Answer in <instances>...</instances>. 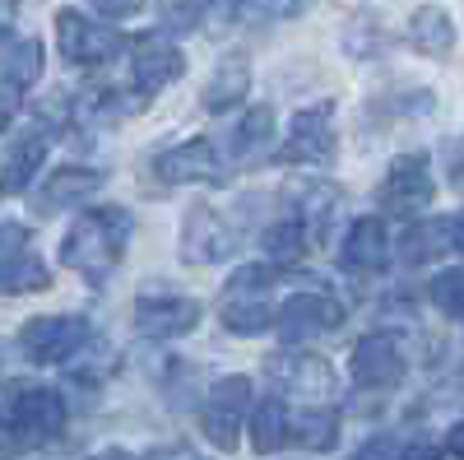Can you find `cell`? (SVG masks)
I'll return each mask as SVG.
<instances>
[{
    "label": "cell",
    "mask_w": 464,
    "mask_h": 460,
    "mask_svg": "<svg viewBox=\"0 0 464 460\" xmlns=\"http://www.w3.org/2000/svg\"><path fill=\"white\" fill-rule=\"evenodd\" d=\"M446 451H450L455 460H464V424H455V428L446 433Z\"/></svg>",
    "instance_id": "obj_39"
},
{
    "label": "cell",
    "mask_w": 464,
    "mask_h": 460,
    "mask_svg": "<svg viewBox=\"0 0 464 460\" xmlns=\"http://www.w3.org/2000/svg\"><path fill=\"white\" fill-rule=\"evenodd\" d=\"M24 89L19 80H10V74H0V131H10L14 117H19V107H24Z\"/></svg>",
    "instance_id": "obj_33"
},
{
    "label": "cell",
    "mask_w": 464,
    "mask_h": 460,
    "mask_svg": "<svg viewBox=\"0 0 464 460\" xmlns=\"http://www.w3.org/2000/svg\"><path fill=\"white\" fill-rule=\"evenodd\" d=\"M28 251V228L14 219H0V256H19Z\"/></svg>",
    "instance_id": "obj_34"
},
{
    "label": "cell",
    "mask_w": 464,
    "mask_h": 460,
    "mask_svg": "<svg viewBox=\"0 0 464 460\" xmlns=\"http://www.w3.org/2000/svg\"><path fill=\"white\" fill-rule=\"evenodd\" d=\"M404 349L391 330H372L353 344L348 354V377H353L358 391H395L404 381Z\"/></svg>",
    "instance_id": "obj_8"
},
{
    "label": "cell",
    "mask_w": 464,
    "mask_h": 460,
    "mask_svg": "<svg viewBox=\"0 0 464 460\" xmlns=\"http://www.w3.org/2000/svg\"><path fill=\"white\" fill-rule=\"evenodd\" d=\"M144 460H200V455L190 451V446H181V442H172V446H153Z\"/></svg>",
    "instance_id": "obj_37"
},
{
    "label": "cell",
    "mask_w": 464,
    "mask_h": 460,
    "mask_svg": "<svg viewBox=\"0 0 464 460\" xmlns=\"http://www.w3.org/2000/svg\"><path fill=\"white\" fill-rule=\"evenodd\" d=\"M404 460H441V451H437V446H428V442H418V446H409V451H404Z\"/></svg>",
    "instance_id": "obj_40"
},
{
    "label": "cell",
    "mask_w": 464,
    "mask_h": 460,
    "mask_svg": "<svg viewBox=\"0 0 464 460\" xmlns=\"http://www.w3.org/2000/svg\"><path fill=\"white\" fill-rule=\"evenodd\" d=\"M181 70H186V56H181V47L172 43L163 28L130 37V89H140L144 98H153V93H163L168 84H177Z\"/></svg>",
    "instance_id": "obj_9"
},
{
    "label": "cell",
    "mask_w": 464,
    "mask_h": 460,
    "mask_svg": "<svg viewBox=\"0 0 464 460\" xmlns=\"http://www.w3.org/2000/svg\"><path fill=\"white\" fill-rule=\"evenodd\" d=\"M56 47L70 65H80V70H102L111 65L116 56L126 52V37L116 33L111 24L102 19H89L80 10H61L56 15Z\"/></svg>",
    "instance_id": "obj_4"
},
{
    "label": "cell",
    "mask_w": 464,
    "mask_h": 460,
    "mask_svg": "<svg viewBox=\"0 0 464 460\" xmlns=\"http://www.w3.org/2000/svg\"><path fill=\"white\" fill-rule=\"evenodd\" d=\"M334 437H339V414H334V409H321V405H316V409L293 414V442L312 446V451H330Z\"/></svg>",
    "instance_id": "obj_28"
},
{
    "label": "cell",
    "mask_w": 464,
    "mask_h": 460,
    "mask_svg": "<svg viewBox=\"0 0 464 460\" xmlns=\"http://www.w3.org/2000/svg\"><path fill=\"white\" fill-rule=\"evenodd\" d=\"M237 251V228L214 205H190L181 219V260L186 265H218Z\"/></svg>",
    "instance_id": "obj_12"
},
{
    "label": "cell",
    "mask_w": 464,
    "mask_h": 460,
    "mask_svg": "<svg viewBox=\"0 0 464 460\" xmlns=\"http://www.w3.org/2000/svg\"><path fill=\"white\" fill-rule=\"evenodd\" d=\"M209 5L214 0H163V24L168 28H200V24H209Z\"/></svg>",
    "instance_id": "obj_31"
},
{
    "label": "cell",
    "mask_w": 464,
    "mask_h": 460,
    "mask_svg": "<svg viewBox=\"0 0 464 460\" xmlns=\"http://www.w3.org/2000/svg\"><path fill=\"white\" fill-rule=\"evenodd\" d=\"M251 377H218L214 387L205 391L200 405V428L218 451H237L242 428L251 424Z\"/></svg>",
    "instance_id": "obj_5"
},
{
    "label": "cell",
    "mask_w": 464,
    "mask_h": 460,
    "mask_svg": "<svg viewBox=\"0 0 464 460\" xmlns=\"http://www.w3.org/2000/svg\"><path fill=\"white\" fill-rule=\"evenodd\" d=\"M153 177L163 186H200V181H223L227 163L214 153L209 140H181L177 149H163L153 159Z\"/></svg>",
    "instance_id": "obj_13"
},
{
    "label": "cell",
    "mask_w": 464,
    "mask_h": 460,
    "mask_svg": "<svg viewBox=\"0 0 464 460\" xmlns=\"http://www.w3.org/2000/svg\"><path fill=\"white\" fill-rule=\"evenodd\" d=\"M404 451H409V446H404L395 433H376V437H367L348 460H404Z\"/></svg>",
    "instance_id": "obj_32"
},
{
    "label": "cell",
    "mask_w": 464,
    "mask_h": 460,
    "mask_svg": "<svg viewBox=\"0 0 464 460\" xmlns=\"http://www.w3.org/2000/svg\"><path fill=\"white\" fill-rule=\"evenodd\" d=\"M251 89V61L246 56H223L209 74V84H205V107L209 112H237V103L246 98Z\"/></svg>",
    "instance_id": "obj_22"
},
{
    "label": "cell",
    "mask_w": 464,
    "mask_h": 460,
    "mask_svg": "<svg viewBox=\"0 0 464 460\" xmlns=\"http://www.w3.org/2000/svg\"><path fill=\"white\" fill-rule=\"evenodd\" d=\"M275 159L297 163V168H321V163H330V159H334V107H330V103L302 107L297 117H293V126H288V135H284V144H279Z\"/></svg>",
    "instance_id": "obj_10"
},
{
    "label": "cell",
    "mask_w": 464,
    "mask_h": 460,
    "mask_svg": "<svg viewBox=\"0 0 464 460\" xmlns=\"http://www.w3.org/2000/svg\"><path fill=\"white\" fill-rule=\"evenodd\" d=\"M432 196H437V177H432L428 153H404V159H395L391 172H385L381 186H376L381 210L395 214V219H418L432 205Z\"/></svg>",
    "instance_id": "obj_7"
},
{
    "label": "cell",
    "mask_w": 464,
    "mask_h": 460,
    "mask_svg": "<svg viewBox=\"0 0 464 460\" xmlns=\"http://www.w3.org/2000/svg\"><path fill=\"white\" fill-rule=\"evenodd\" d=\"M385 260H391V233H385V223L372 214L358 219L339 247L343 275H376V270H385Z\"/></svg>",
    "instance_id": "obj_17"
},
{
    "label": "cell",
    "mask_w": 464,
    "mask_h": 460,
    "mask_svg": "<svg viewBox=\"0 0 464 460\" xmlns=\"http://www.w3.org/2000/svg\"><path fill=\"white\" fill-rule=\"evenodd\" d=\"M65 428V400L52 387H24L14 391L5 418H0V455L14 451H37Z\"/></svg>",
    "instance_id": "obj_3"
},
{
    "label": "cell",
    "mask_w": 464,
    "mask_h": 460,
    "mask_svg": "<svg viewBox=\"0 0 464 460\" xmlns=\"http://www.w3.org/2000/svg\"><path fill=\"white\" fill-rule=\"evenodd\" d=\"M450 223H455V247L464 251V214H459V219H450Z\"/></svg>",
    "instance_id": "obj_42"
},
{
    "label": "cell",
    "mask_w": 464,
    "mask_h": 460,
    "mask_svg": "<svg viewBox=\"0 0 464 460\" xmlns=\"http://www.w3.org/2000/svg\"><path fill=\"white\" fill-rule=\"evenodd\" d=\"M343 321V307L330 298V293H293L288 302H279V339L284 344H306L325 330H334Z\"/></svg>",
    "instance_id": "obj_14"
},
{
    "label": "cell",
    "mask_w": 464,
    "mask_h": 460,
    "mask_svg": "<svg viewBox=\"0 0 464 460\" xmlns=\"http://www.w3.org/2000/svg\"><path fill=\"white\" fill-rule=\"evenodd\" d=\"M312 247H316L312 233H306V223L293 210L265 228V251H269V260H275L279 270H297V265L312 256Z\"/></svg>",
    "instance_id": "obj_23"
},
{
    "label": "cell",
    "mask_w": 464,
    "mask_h": 460,
    "mask_svg": "<svg viewBox=\"0 0 464 460\" xmlns=\"http://www.w3.org/2000/svg\"><path fill=\"white\" fill-rule=\"evenodd\" d=\"M428 302L437 307V312L464 321V265H459V270H441V275H432V284H428Z\"/></svg>",
    "instance_id": "obj_30"
},
{
    "label": "cell",
    "mask_w": 464,
    "mask_h": 460,
    "mask_svg": "<svg viewBox=\"0 0 464 460\" xmlns=\"http://www.w3.org/2000/svg\"><path fill=\"white\" fill-rule=\"evenodd\" d=\"M269 377L279 381V391H293L306 400H321L334 391V367L321 354H279L269 358Z\"/></svg>",
    "instance_id": "obj_18"
},
{
    "label": "cell",
    "mask_w": 464,
    "mask_h": 460,
    "mask_svg": "<svg viewBox=\"0 0 464 460\" xmlns=\"http://www.w3.org/2000/svg\"><path fill=\"white\" fill-rule=\"evenodd\" d=\"M126 247H130V214L121 205H98V210L74 219V228L65 233L61 265H70L74 275H84L93 289H102L116 275Z\"/></svg>",
    "instance_id": "obj_1"
},
{
    "label": "cell",
    "mask_w": 464,
    "mask_h": 460,
    "mask_svg": "<svg viewBox=\"0 0 464 460\" xmlns=\"http://www.w3.org/2000/svg\"><path fill=\"white\" fill-rule=\"evenodd\" d=\"M47 131H52V107L43 112V122H37V131H28L5 159H0V196H14V191H28L33 172L43 168L47 159Z\"/></svg>",
    "instance_id": "obj_20"
},
{
    "label": "cell",
    "mask_w": 464,
    "mask_h": 460,
    "mask_svg": "<svg viewBox=\"0 0 464 460\" xmlns=\"http://www.w3.org/2000/svg\"><path fill=\"white\" fill-rule=\"evenodd\" d=\"M93 460H135V455H126V451H121V446H107V451H98V455H93Z\"/></svg>",
    "instance_id": "obj_41"
},
{
    "label": "cell",
    "mask_w": 464,
    "mask_h": 460,
    "mask_svg": "<svg viewBox=\"0 0 464 460\" xmlns=\"http://www.w3.org/2000/svg\"><path fill=\"white\" fill-rule=\"evenodd\" d=\"M52 284V270L33 251L19 256H0V293H37Z\"/></svg>",
    "instance_id": "obj_27"
},
{
    "label": "cell",
    "mask_w": 464,
    "mask_h": 460,
    "mask_svg": "<svg viewBox=\"0 0 464 460\" xmlns=\"http://www.w3.org/2000/svg\"><path fill=\"white\" fill-rule=\"evenodd\" d=\"M446 247H455V223L450 219H428V223H413L404 233L400 256H404V265H432Z\"/></svg>",
    "instance_id": "obj_26"
},
{
    "label": "cell",
    "mask_w": 464,
    "mask_h": 460,
    "mask_svg": "<svg viewBox=\"0 0 464 460\" xmlns=\"http://www.w3.org/2000/svg\"><path fill=\"white\" fill-rule=\"evenodd\" d=\"M293 442V414L284 405V396H265L256 409H251V446L260 455H275L279 446Z\"/></svg>",
    "instance_id": "obj_25"
},
{
    "label": "cell",
    "mask_w": 464,
    "mask_h": 460,
    "mask_svg": "<svg viewBox=\"0 0 464 460\" xmlns=\"http://www.w3.org/2000/svg\"><path fill=\"white\" fill-rule=\"evenodd\" d=\"M446 172H450V181L464 191V140L450 144V153H446Z\"/></svg>",
    "instance_id": "obj_36"
},
{
    "label": "cell",
    "mask_w": 464,
    "mask_h": 460,
    "mask_svg": "<svg viewBox=\"0 0 464 460\" xmlns=\"http://www.w3.org/2000/svg\"><path fill=\"white\" fill-rule=\"evenodd\" d=\"M409 43H413V52H422V56L446 61V56L455 52V24H450V15H446L441 5L413 10V19H409Z\"/></svg>",
    "instance_id": "obj_24"
},
{
    "label": "cell",
    "mask_w": 464,
    "mask_h": 460,
    "mask_svg": "<svg viewBox=\"0 0 464 460\" xmlns=\"http://www.w3.org/2000/svg\"><path fill=\"white\" fill-rule=\"evenodd\" d=\"M200 326V302L186 293H159L144 289L135 298V335L140 339H177Z\"/></svg>",
    "instance_id": "obj_11"
},
{
    "label": "cell",
    "mask_w": 464,
    "mask_h": 460,
    "mask_svg": "<svg viewBox=\"0 0 464 460\" xmlns=\"http://www.w3.org/2000/svg\"><path fill=\"white\" fill-rule=\"evenodd\" d=\"M312 0H214L209 5V24L232 28V24H284L297 19Z\"/></svg>",
    "instance_id": "obj_21"
},
{
    "label": "cell",
    "mask_w": 464,
    "mask_h": 460,
    "mask_svg": "<svg viewBox=\"0 0 464 460\" xmlns=\"http://www.w3.org/2000/svg\"><path fill=\"white\" fill-rule=\"evenodd\" d=\"M275 284H279V265H237L218 293V321L232 335H260L279 321L275 307Z\"/></svg>",
    "instance_id": "obj_2"
},
{
    "label": "cell",
    "mask_w": 464,
    "mask_h": 460,
    "mask_svg": "<svg viewBox=\"0 0 464 460\" xmlns=\"http://www.w3.org/2000/svg\"><path fill=\"white\" fill-rule=\"evenodd\" d=\"M98 186H102V172H98V168H56V172L28 196V205H33V214L52 219V214H65V210H74V205H84Z\"/></svg>",
    "instance_id": "obj_16"
},
{
    "label": "cell",
    "mask_w": 464,
    "mask_h": 460,
    "mask_svg": "<svg viewBox=\"0 0 464 460\" xmlns=\"http://www.w3.org/2000/svg\"><path fill=\"white\" fill-rule=\"evenodd\" d=\"M343 191L334 181H297L288 186V210L306 223V233H312V242H330L334 238V228L343 219Z\"/></svg>",
    "instance_id": "obj_15"
},
{
    "label": "cell",
    "mask_w": 464,
    "mask_h": 460,
    "mask_svg": "<svg viewBox=\"0 0 464 460\" xmlns=\"http://www.w3.org/2000/svg\"><path fill=\"white\" fill-rule=\"evenodd\" d=\"M89 339H93V326H89L84 317L56 312V317H33V321H24L19 349H24L28 363L52 367V363H70L74 354H84Z\"/></svg>",
    "instance_id": "obj_6"
},
{
    "label": "cell",
    "mask_w": 464,
    "mask_h": 460,
    "mask_svg": "<svg viewBox=\"0 0 464 460\" xmlns=\"http://www.w3.org/2000/svg\"><path fill=\"white\" fill-rule=\"evenodd\" d=\"M227 159L237 168H260L275 153V112L269 107H251L237 117V126L227 131Z\"/></svg>",
    "instance_id": "obj_19"
},
{
    "label": "cell",
    "mask_w": 464,
    "mask_h": 460,
    "mask_svg": "<svg viewBox=\"0 0 464 460\" xmlns=\"http://www.w3.org/2000/svg\"><path fill=\"white\" fill-rule=\"evenodd\" d=\"M14 19H19V0H0V43L14 33Z\"/></svg>",
    "instance_id": "obj_38"
},
{
    "label": "cell",
    "mask_w": 464,
    "mask_h": 460,
    "mask_svg": "<svg viewBox=\"0 0 464 460\" xmlns=\"http://www.w3.org/2000/svg\"><path fill=\"white\" fill-rule=\"evenodd\" d=\"M0 61H5V74L19 84H33L43 74V43L37 37H5L0 43Z\"/></svg>",
    "instance_id": "obj_29"
},
{
    "label": "cell",
    "mask_w": 464,
    "mask_h": 460,
    "mask_svg": "<svg viewBox=\"0 0 464 460\" xmlns=\"http://www.w3.org/2000/svg\"><path fill=\"white\" fill-rule=\"evenodd\" d=\"M89 5L102 15V19H130L144 10V0H89Z\"/></svg>",
    "instance_id": "obj_35"
}]
</instances>
